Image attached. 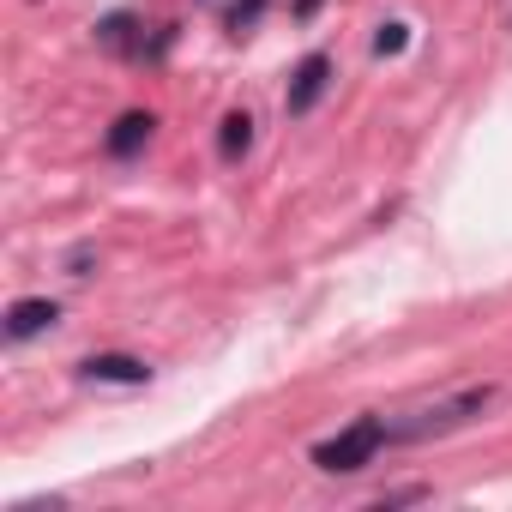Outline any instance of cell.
Instances as JSON below:
<instances>
[{"label": "cell", "instance_id": "10", "mask_svg": "<svg viewBox=\"0 0 512 512\" xmlns=\"http://www.w3.org/2000/svg\"><path fill=\"white\" fill-rule=\"evenodd\" d=\"M260 13H266V0H235V7H229V31L247 37L253 25H260Z\"/></svg>", "mask_w": 512, "mask_h": 512}, {"label": "cell", "instance_id": "1", "mask_svg": "<svg viewBox=\"0 0 512 512\" xmlns=\"http://www.w3.org/2000/svg\"><path fill=\"white\" fill-rule=\"evenodd\" d=\"M488 404H494V386H464V392H452V398H440V404H422V410L386 422V440H392V446L440 440V434H452V428H470Z\"/></svg>", "mask_w": 512, "mask_h": 512}, {"label": "cell", "instance_id": "7", "mask_svg": "<svg viewBox=\"0 0 512 512\" xmlns=\"http://www.w3.org/2000/svg\"><path fill=\"white\" fill-rule=\"evenodd\" d=\"M253 151V115L247 109H229L223 121H217V157L223 163H241Z\"/></svg>", "mask_w": 512, "mask_h": 512}, {"label": "cell", "instance_id": "8", "mask_svg": "<svg viewBox=\"0 0 512 512\" xmlns=\"http://www.w3.org/2000/svg\"><path fill=\"white\" fill-rule=\"evenodd\" d=\"M133 31H139V25H133L127 13H109V19L97 25V43H103L109 55H145V43H133Z\"/></svg>", "mask_w": 512, "mask_h": 512}, {"label": "cell", "instance_id": "5", "mask_svg": "<svg viewBox=\"0 0 512 512\" xmlns=\"http://www.w3.org/2000/svg\"><path fill=\"white\" fill-rule=\"evenodd\" d=\"M55 320H61V308H55L49 296H25V302H13V308H7V338H13V344H25V338L49 332Z\"/></svg>", "mask_w": 512, "mask_h": 512}, {"label": "cell", "instance_id": "3", "mask_svg": "<svg viewBox=\"0 0 512 512\" xmlns=\"http://www.w3.org/2000/svg\"><path fill=\"white\" fill-rule=\"evenodd\" d=\"M326 85H332V61L326 55H308L296 73H290V91H284V109L290 115H308L320 97H326Z\"/></svg>", "mask_w": 512, "mask_h": 512}, {"label": "cell", "instance_id": "6", "mask_svg": "<svg viewBox=\"0 0 512 512\" xmlns=\"http://www.w3.org/2000/svg\"><path fill=\"white\" fill-rule=\"evenodd\" d=\"M85 380H97V386H145L151 368L139 356H91L85 362Z\"/></svg>", "mask_w": 512, "mask_h": 512}, {"label": "cell", "instance_id": "2", "mask_svg": "<svg viewBox=\"0 0 512 512\" xmlns=\"http://www.w3.org/2000/svg\"><path fill=\"white\" fill-rule=\"evenodd\" d=\"M380 446H392V440H386V422H380V416H356L344 434H332V440L314 446V464H320L326 476H350V470L374 464Z\"/></svg>", "mask_w": 512, "mask_h": 512}, {"label": "cell", "instance_id": "9", "mask_svg": "<svg viewBox=\"0 0 512 512\" xmlns=\"http://www.w3.org/2000/svg\"><path fill=\"white\" fill-rule=\"evenodd\" d=\"M404 49H410V25H404V19H386V25L374 31V55L386 61V55H404Z\"/></svg>", "mask_w": 512, "mask_h": 512}, {"label": "cell", "instance_id": "13", "mask_svg": "<svg viewBox=\"0 0 512 512\" xmlns=\"http://www.w3.org/2000/svg\"><path fill=\"white\" fill-rule=\"evenodd\" d=\"M320 7H326V0H296V19H314Z\"/></svg>", "mask_w": 512, "mask_h": 512}, {"label": "cell", "instance_id": "11", "mask_svg": "<svg viewBox=\"0 0 512 512\" xmlns=\"http://www.w3.org/2000/svg\"><path fill=\"white\" fill-rule=\"evenodd\" d=\"M410 500H428V488H392V494H380V506H410Z\"/></svg>", "mask_w": 512, "mask_h": 512}, {"label": "cell", "instance_id": "12", "mask_svg": "<svg viewBox=\"0 0 512 512\" xmlns=\"http://www.w3.org/2000/svg\"><path fill=\"white\" fill-rule=\"evenodd\" d=\"M67 266H73V278H85V272H91V247H73V260H67Z\"/></svg>", "mask_w": 512, "mask_h": 512}, {"label": "cell", "instance_id": "4", "mask_svg": "<svg viewBox=\"0 0 512 512\" xmlns=\"http://www.w3.org/2000/svg\"><path fill=\"white\" fill-rule=\"evenodd\" d=\"M151 133H157V115L151 109H127L115 127H109V139H103V151L115 157V163H127V157H139L145 145H151Z\"/></svg>", "mask_w": 512, "mask_h": 512}]
</instances>
